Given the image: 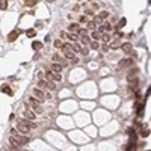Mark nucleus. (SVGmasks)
I'll use <instances>...</instances> for the list:
<instances>
[{
  "label": "nucleus",
  "instance_id": "nucleus-19",
  "mask_svg": "<svg viewBox=\"0 0 151 151\" xmlns=\"http://www.w3.org/2000/svg\"><path fill=\"white\" fill-rule=\"evenodd\" d=\"M53 80H58V82H60V80H62V76H60V73H55V71H53Z\"/></svg>",
  "mask_w": 151,
  "mask_h": 151
},
{
  "label": "nucleus",
  "instance_id": "nucleus-14",
  "mask_svg": "<svg viewBox=\"0 0 151 151\" xmlns=\"http://www.w3.org/2000/svg\"><path fill=\"white\" fill-rule=\"evenodd\" d=\"M60 70H62V67L59 64H53L51 65V71H55V73H60Z\"/></svg>",
  "mask_w": 151,
  "mask_h": 151
},
{
  "label": "nucleus",
  "instance_id": "nucleus-22",
  "mask_svg": "<svg viewBox=\"0 0 151 151\" xmlns=\"http://www.w3.org/2000/svg\"><path fill=\"white\" fill-rule=\"evenodd\" d=\"M24 124H26V126H27L29 128H36V124H35V122H30V121H24Z\"/></svg>",
  "mask_w": 151,
  "mask_h": 151
},
{
  "label": "nucleus",
  "instance_id": "nucleus-17",
  "mask_svg": "<svg viewBox=\"0 0 151 151\" xmlns=\"http://www.w3.org/2000/svg\"><path fill=\"white\" fill-rule=\"evenodd\" d=\"M100 36H101V33H100L98 30H94V32H92V39H94V41H98Z\"/></svg>",
  "mask_w": 151,
  "mask_h": 151
},
{
  "label": "nucleus",
  "instance_id": "nucleus-33",
  "mask_svg": "<svg viewBox=\"0 0 151 151\" xmlns=\"http://www.w3.org/2000/svg\"><path fill=\"white\" fill-rule=\"evenodd\" d=\"M88 24H89V29L95 30V24H94V21H91V23H88Z\"/></svg>",
  "mask_w": 151,
  "mask_h": 151
},
{
  "label": "nucleus",
  "instance_id": "nucleus-35",
  "mask_svg": "<svg viewBox=\"0 0 151 151\" xmlns=\"http://www.w3.org/2000/svg\"><path fill=\"white\" fill-rule=\"evenodd\" d=\"M41 88H46V82H44V80H39V83H38Z\"/></svg>",
  "mask_w": 151,
  "mask_h": 151
},
{
  "label": "nucleus",
  "instance_id": "nucleus-3",
  "mask_svg": "<svg viewBox=\"0 0 151 151\" xmlns=\"http://www.w3.org/2000/svg\"><path fill=\"white\" fill-rule=\"evenodd\" d=\"M33 94L36 95V98H38V101H39V103H42L44 100H46V94H44L41 89H36V88H35V89H33Z\"/></svg>",
  "mask_w": 151,
  "mask_h": 151
},
{
  "label": "nucleus",
  "instance_id": "nucleus-12",
  "mask_svg": "<svg viewBox=\"0 0 151 151\" xmlns=\"http://www.w3.org/2000/svg\"><path fill=\"white\" fill-rule=\"evenodd\" d=\"M0 91H2V92H5V94H8V95H12V89H11V88L8 86V85H3Z\"/></svg>",
  "mask_w": 151,
  "mask_h": 151
},
{
  "label": "nucleus",
  "instance_id": "nucleus-4",
  "mask_svg": "<svg viewBox=\"0 0 151 151\" xmlns=\"http://www.w3.org/2000/svg\"><path fill=\"white\" fill-rule=\"evenodd\" d=\"M17 130H18L20 133H29V127L26 126L24 122H18V124H17Z\"/></svg>",
  "mask_w": 151,
  "mask_h": 151
},
{
  "label": "nucleus",
  "instance_id": "nucleus-11",
  "mask_svg": "<svg viewBox=\"0 0 151 151\" xmlns=\"http://www.w3.org/2000/svg\"><path fill=\"white\" fill-rule=\"evenodd\" d=\"M32 48L33 50H41L42 48V42H39V41H33V44H32Z\"/></svg>",
  "mask_w": 151,
  "mask_h": 151
},
{
  "label": "nucleus",
  "instance_id": "nucleus-36",
  "mask_svg": "<svg viewBox=\"0 0 151 151\" xmlns=\"http://www.w3.org/2000/svg\"><path fill=\"white\" fill-rule=\"evenodd\" d=\"M47 2H50V3H51V2H55V0H47Z\"/></svg>",
  "mask_w": 151,
  "mask_h": 151
},
{
  "label": "nucleus",
  "instance_id": "nucleus-31",
  "mask_svg": "<svg viewBox=\"0 0 151 151\" xmlns=\"http://www.w3.org/2000/svg\"><path fill=\"white\" fill-rule=\"evenodd\" d=\"M55 47H56V48L62 47V42H60V39H56V41H55Z\"/></svg>",
  "mask_w": 151,
  "mask_h": 151
},
{
  "label": "nucleus",
  "instance_id": "nucleus-21",
  "mask_svg": "<svg viewBox=\"0 0 151 151\" xmlns=\"http://www.w3.org/2000/svg\"><path fill=\"white\" fill-rule=\"evenodd\" d=\"M71 50H73V51H79V50H80V47H79V44H76V41H73V44H71Z\"/></svg>",
  "mask_w": 151,
  "mask_h": 151
},
{
  "label": "nucleus",
  "instance_id": "nucleus-1",
  "mask_svg": "<svg viewBox=\"0 0 151 151\" xmlns=\"http://www.w3.org/2000/svg\"><path fill=\"white\" fill-rule=\"evenodd\" d=\"M9 142L14 145V147H18V145H26L29 142V139L26 136H21V135H17V133L14 131L12 135L9 136Z\"/></svg>",
  "mask_w": 151,
  "mask_h": 151
},
{
  "label": "nucleus",
  "instance_id": "nucleus-8",
  "mask_svg": "<svg viewBox=\"0 0 151 151\" xmlns=\"http://www.w3.org/2000/svg\"><path fill=\"white\" fill-rule=\"evenodd\" d=\"M121 48H122L124 53H127V55H128V53H131V44L126 42V44H122V46H121Z\"/></svg>",
  "mask_w": 151,
  "mask_h": 151
},
{
  "label": "nucleus",
  "instance_id": "nucleus-27",
  "mask_svg": "<svg viewBox=\"0 0 151 151\" xmlns=\"http://www.w3.org/2000/svg\"><path fill=\"white\" fill-rule=\"evenodd\" d=\"M100 46H98V42H97V41H92L91 42V48H94V50H97V48H98Z\"/></svg>",
  "mask_w": 151,
  "mask_h": 151
},
{
  "label": "nucleus",
  "instance_id": "nucleus-26",
  "mask_svg": "<svg viewBox=\"0 0 151 151\" xmlns=\"http://www.w3.org/2000/svg\"><path fill=\"white\" fill-rule=\"evenodd\" d=\"M101 36H103V41H104V42H110V36H109L107 33H103Z\"/></svg>",
  "mask_w": 151,
  "mask_h": 151
},
{
  "label": "nucleus",
  "instance_id": "nucleus-16",
  "mask_svg": "<svg viewBox=\"0 0 151 151\" xmlns=\"http://www.w3.org/2000/svg\"><path fill=\"white\" fill-rule=\"evenodd\" d=\"M126 23H127V20H126V18H121V20H119V23H118V26H116V29H118V30H119V29H122L124 26H126Z\"/></svg>",
  "mask_w": 151,
  "mask_h": 151
},
{
  "label": "nucleus",
  "instance_id": "nucleus-13",
  "mask_svg": "<svg viewBox=\"0 0 151 151\" xmlns=\"http://www.w3.org/2000/svg\"><path fill=\"white\" fill-rule=\"evenodd\" d=\"M26 35H27L29 38H33L35 35H36V30H35V29H27V30H26Z\"/></svg>",
  "mask_w": 151,
  "mask_h": 151
},
{
  "label": "nucleus",
  "instance_id": "nucleus-10",
  "mask_svg": "<svg viewBox=\"0 0 151 151\" xmlns=\"http://www.w3.org/2000/svg\"><path fill=\"white\" fill-rule=\"evenodd\" d=\"M60 36H67V38L71 39V41H77V35H76V33H70V35H67L65 32H60Z\"/></svg>",
  "mask_w": 151,
  "mask_h": 151
},
{
  "label": "nucleus",
  "instance_id": "nucleus-6",
  "mask_svg": "<svg viewBox=\"0 0 151 151\" xmlns=\"http://www.w3.org/2000/svg\"><path fill=\"white\" fill-rule=\"evenodd\" d=\"M130 65H133V59H124L122 62H119V68H126Z\"/></svg>",
  "mask_w": 151,
  "mask_h": 151
},
{
  "label": "nucleus",
  "instance_id": "nucleus-2",
  "mask_svg": "<svg viewBox=\"0 0 151 151\" xmlns=\"http://www.w3.org/2000/svg\"><path fill=\"white\" fill-rule=\"evenodd\" d=\"M29 101H30V104H32L35 113H42V112H44V109H42V106L39 104V101H36L35 98H29Z\"/></svg>",
  "mask_w": 151,
  "mask_h": 151
},
{
  "label": "nucleus",
  "instance_id": "nucleus-34",
  "mask_svg": "<svg viewBox=\"0 0 151 151\" xmlns=\"http://www.w3.org/2000/svg\"><path fill=\"white\" fill-rule=\"evenodd\" d=\"M113 36H115V38H121V36H124V35H122V33H119V32H116V33L113 35Z\"/></svg>",
  "mask_w": 151,
  "mask_h": 151
},
{
  "label": "nucleus",
  "instance_id": "nucleus-25",
  "mask_svg": "<svg viewBox=\"0 0 151 151\" xmlns=\"http://www.w3.org/2000/svg\"><path fill=\"white\" fill-rule=\"evenodd\" d=\"M107 46H109V48H118L119 42H110V44H107Z\"/></svg>",
  "mask_w": 151,
  "mask_h": 151
},
{
  "label": "nucleus",
  "instance_id": "nucleus-15",
  "mask_svg": "<svg viewBox=\"0 0 151 151\" xmlns=\"http://www.w3.org/2000/svg\"><path fill=\"white\" fill-rule=\"evenodd\" d=\"M136 73H138V70H135V71H130V74L127 76V80H128V82H131L133 79L136 77Z\"/></svg>",
  "mask_w": 151,
  "mask_h": 151
},
{
  "label": "nucleus",
  "instance_id": "nucleus-18",
  "mask_svg": "<svg viewBox=\"0 0 151 151\" xmlns=\"http://www.w3.org/2000/svg\"><path fill=\"white\" fill-rule=\"evenodd\" d=\"M36 2H38V0H26V6H29V8H32V6H35V5H36Z\"/></svg>",
  "mask_w": 151,
  "mask_h": 151
},
{
  "label": "nucleus",
  "instance_id": "nucleus-28",
  "mask_svg": "<svg viewBox=\"0 0 151 151\" xmlns=\"http://www.w3.org/2000/svg\"><path fill=\"white\" fill-rule=\"evenodd\" d=\"M148 135H150V131H148V130H145V128L140 131V136H142V138H147Z\"/></svg>",
  "mask_w": 151,
  "mask_h": 151
},
{
  "label": "nucleus",
  "instance_id": "nucleus-23",
  "mask_svg": "<svg viewBox=\"0 0 151 151\" xmlns=\"http://www.w3.org/2000/svg\"><path fill=\"white\" fill-rule=\"evenodd\" d=\"M46 88H48V89H55V85H53L51 80H48V82H46Z\"/></svg>",
  "mask_w": 151,
  "mask_h": 151
},
{
  "label": "nucleus",
  "instance_id": "nucleus-5",
  "mask_svg": "<svg viewBox=\"0 0 151 151\" xmlns=\"http://www.w3.org/2000/svg\"><path fill=\"white\" fill-rule=\"evenodd\" d=\"M20 33H21V30H14V32H11V33H9V36H8V41H11V42H12V41H15V39H17V36H18Z\"/></svg>",
  "mask_w": 151,
  "mask_h": 151
},
{
  "label": "nucleus",
  "instance_id": "nucleus-20",
  "mask_svg": "<svg viewBox=\"0 0 151 151\" xmlns=\"http://www.w3.org/2000/svg\"><path fill=\"white\" fill-rule=\"evenodd\" d=\"M8 8V0H0V9H6Z\"/></svg>",
  "mask_w": 151,
  "mask_h": 151
},
{
  "label": "nucleus",
  "instance_id": "nucleus-32",
  "mask_svg": "<svg viewBox=\"0 0 151 151\" xmlns=\"http://www.w3.org/2000/svg\"><path fill=\"white\" fill-rule=\"evenodd\" d=\"M80 51H82V55H85V56H86L88 53H89V48H86V47H83V48H82Z\"/></svg>",
  "mask_w": 151,
  "mask_h": 151
},
{
  "label": "nucleus",
  "instance_id": "nucleus-29",
  "mask_svg": "<svg viewBox=\"0 0 151 151\" xmlns=\"http://www.w3.org/2000/svg\"><path fill=\"white\" fill-rule=\"evenodd\" d=\"M101 21H103V20L100 18V17H95V20H94V24H97V26H100V24H101Z\"/></svg>",
  "mask_w": 151,
  "mask_h": 151
},
{
  "label": "nucleus",
  "instance_id": "nucleus-30",
  "mask_svg": "<svg viewBox=\"0 0 151 151\" xmlns=\"http://www.w3.org/2000/svg\"><path fill=\"white\" fill-rule=\"evenodd\" d=\"M107 15H109V12H106V11H103V12H101V14H100L98 17H100L101 20H104V18H106V17H107Z\"/></svg>",
  "mask_w": 151,
  "mask_h": 151
},
{
  "label": "nucleus",
  "instance_id": "nucleus-24",
  "mask_svg": "<svg viewBox=\"0 0 151 151\" xmlns=\"http://www.w3.org/2000/svg\"><path fill=\"white\" fill-rule=\"evenodd\" d=\"M82 42H83V44H89V42H91V39L88 38V35H83V36H82Z\"/></svg>",
  "mask_w": 151,
  "mask_h": 151
},
{
  "label": "nucleus",
  "instance_id": "nucleus-9",
  "mask_svg": "<svg viewBox=\"0 0 151 151\" xmlns=\"http://www.w3.org/2000/svg\"><path fill=\"white\" fill-rule=\"evenodd\" d=\"M68 30H70L71 33H77L79 30H80V27H79V24H74V23H73V24L68 26Z\"/></svg>",
  "mask_w": 151,
  "mask_h": 151
},
{
  "label": "nucleus",
  "instance_id": "nucleus-7",
  "mask_svg": "<svg viewBox=\"0 0 151 151\" xmlns=\"http://www.w3.org/2000/svg\"><path fill=\"white\" fill-rule=\"evenodd\" d=\"M23 115H24V118H27V119H35V112H32V110H24L23 112Z\"/></svg>",
  "mask_w": 151,
  "mask_h": 151
}]
</instances>
